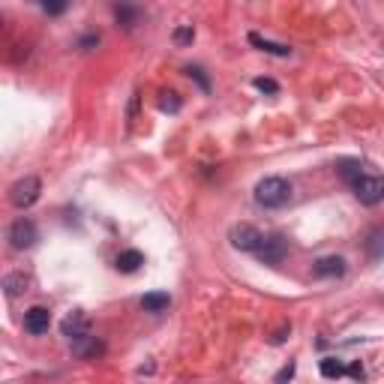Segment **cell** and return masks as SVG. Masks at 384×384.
Returning <instances> with one entry per match:
<instances>
[{"instance_id":"1","label":"cell","mask_w":384,"mask_h":384,"mask_svg":"<svg viewBox=\"0 0 384 384\" xmlns=\"http://www.w3.org/2000/svg\"><path fill=\"white\" fill-rule=\"evenodd\" d=\"M256 201L267 210H280L291 201V183L285 177H264L256 183Z\"/></svg>"},{"instance_id":"2","label":"cell","mask_w":384,"mask_h":384,"mask_svg":"<svg viewBox=\"0 0 384 384\" xmlns=\"http://www.w3.org/2000/svg\"><path fill=\"white\" fill-rule=\"evenodd\" d=\"M351 190H354V199L361 204H366V207H375V204L384 201V177L366 174V171H363V174L351 183Z\"/></svg>"},{"instance_id":"3","label":"cell","mask_w":384,"mask_h":384,"mask_svg":"<svg viewBox=\"0 0 384 384\" xmlns=\"http://www.w3.org/2000/svg\"><path fill=\"white\" fill-rule=\"evenodd\" d=\"M285 256H289V240L282 234H264L261 247L256 249V258L261 264H282Z\"/></svg>"},{"instance_id":"4","label":"cell","mask_w":384,"mask_h":384,"mask_svg":"<svg viewBox=\"0 0 384 384\" xmlns=\"http://www.w3.org/2000/svg\"><path fill=\"white\" fill-rule=\"evenodd\" d=\"M228 240H231V247L240 249V252H256L261 247V240H264V234H261L256 225L240 223V225H234L231 231H228Z\"/></svg>"},{"instance_id":"5","label":"cell","mask_w":384,"mask_h":384,"mask_svg":"<svg viewBox=\"0 0 384 384\" xmlns=\"http://www.w3.org/2000/svg\"><path fill=\"white\" fill-rule=\"evenodd\" d=\"M39 192H43V183H39V177L27 174V177H21L19 183H12L10 201L15 204V207H30V204L39 199Z\"/></svg>"},{"instance_id":"6","label":"cell","mask_w":384,"mask_h":384,"mask_svg":"<svg viewBox=\"0 0 384 384\" xmlns=\"http://www.w3.org/2000/svg\"><path fill=\"white\" fill-rule=\"evenodd\" d=\"M36 240H39V231H36L34 219H15L10 225V247L12 249H30Z\"/></svg>"},{"instance_id":"7","label":"cell","mask_w":384,"mask_h":384,"mask_svg":"<svg viewBox=\"0 0 384 384\" xmlns=\"http://www.w3.org/2000/svg\"><path fill=\"white\" fill-rule=\"evenodd\" d=\"M52 328V313H48L45 306H30L27 313H24V330L34 333V337H43Z\"/></svg>"},{"instance_id":"8","label":"cell","mask_w":384,"mask_h":384,"mask_svg":"<svg viewBox=\"0 0 384 384\" xmlns=\"http://www.w3.org/2000/svg\"><path fill=\"white\" fill-rule=\"evenodd\" d=\"M60 330H63V337H69V342L81 339V337H87V333H91V318L81 313V309H76V313H69L67 318H63Z\"/></svg>"},{"instance_id":"9","label":"cell","mask_w":384,"mask_h":384,"mask_svg":"<svg viewBox=\"0 0 384 384\" xmlns=\"http://www.w3.org/2000/svg\"><path fill=\"white\" fill-rule=\"evenodd\" d=\"M69 348H72L76 357H81V361H96V357H102V351H105V346L93 337V333H87V337H81V339H72Z\"/></svg>"},{"instance_id":"10","label":"cell","mask_w":384,"mask_h":384,"mask_svg":"<svg viewBox=\"0 0 384 384\" xmlns=\"http://www.w3.org/2000/svg\"><path fill=\"white\" fill-rule=\"evenodd\" d=\"M313 273L315 276H342V273H346V258H339V256L318 258L313 264Z\"/></svg>"},{"instance_id":"11","label":"cell","mask_w":384,"mask_h":384,"mask_svg":"<svg viewBox=\"0 0 384 384\" xmlns=\"http://www.w3.org/2000/svg\"><path fill=\"white\" fill-rule=\"evenodd\" d=\"M142 264H144V256L138 249H124L117 256V261H114V267H117L120 273H135Z\"/></svg>"},{"instance_id":"12","label":"cell","mask_w":384,"mask_h":384,"mask_svg":"<svg viewBox=\"0 0 384 384\" xmlns=\"http://www.w3.org/2000/svg\"><path fill=\"white\" fill-rule=\"evenodd\" d=\"M171 306V297L168 291H150L142 297V309L144 313H166V309Z\"/></svg>"},{"instance_id":"13","label":"cell","mask_w":384,"mask_h":384,"mask_svg":"<svg viewBox=\"0 0 384 384\" xmlns=\"http://www.w3.org/2000/svg\"><path fill=\"white\" fill-rule=\"evenodd\" d=\"M249 43L256 45V48H261V52H267V54H276V57H289V54H291L289 45L271 43V39H264V36H258V34H249Z\"/></svg>"},{"instance_id":"14","label":"cell","mask_w":384,"mask_h":384,"mask_svg":"<svg viewBox=\"0 0 384 384\" xmlns=\"http://www.w3.org/2000/svg\"><path fill=\"white\" fill-rule=\"evenodd\" d=\"M318 370H321L324 379H342V375L348 372V366L339 361V357H321V363H318Z\"/></svg>"},{"instance_id":"15","label":"cell","mask_w":384,"mask_h":384,"mask_svg":"<svg viewBox=\"0 0 384 384\" xmlns=\"http://www.w3.org/2000/svg\"><path fill=\"white\" fill-rule=\"evenodd\" d=\"M337 174H339L342 181H346V183L351 186V183L357 181V177L363 174V166H361V162H357V159H342L339 166H337Z\"/></svg>"},{"instance_id":"16","label":"cell","mask_w":384,"mask_h":384,"mask_svg":"<svg viewBox=\"0 0 384 384\" xmlns=\"http://www.w3.org/2000/svg\"><path fill=\"white\" fill-rule=\"evenodd\" d=\"M24 285H27V276H24V273H10V276H3V289H6V294H10V297L21 294Z\"/></svg>"},{"instance_id":"17","label":"cell","mask_w":384,"mask_h":384,"mask_svg":"<svg viewBox=\"0 0 384 384\" xmlns=\"http://www.w3.org/2000/svg\"><path fill=\"white\" fill-rule=\"evenodd\" d=\"M181 96H177L174 91H162L159 93V109L162 111H168V114H177V111H181Z\"/></svg>"},{"instance_id":"18","label":"cell","mask_w":384,"mask_h":384,"mask_svg":"<svg viewBox=\"0 0 384 384\" xmlns=\"http://www.w3.org/2000/svg\"><path fill=\"white\" fill-rule=\"evenodd\" d=\"M114 15H117V21L124 24L126 30H133L135 21H138V10H135V6H117V10H114Z\"/></svg>"},{"instance_id":"19","label":"cell","mask_w":384,"mask_h":384,"mask_svg":"<svg viewBox=\"0 0 384 384\" xmlns=\"http://www.w3.org/2000/svg\"><path fill=\"white\" fill-rule=\"evenodd\" d=\"M370 258L372 261H381L384 258V228L372 231V238H370Z\"/></svg>"},{"instance_id":"20","label":"cell","mask_w":384,"mask_h":384,"mask_svg":"<svg viewBox=\"0 0 384 384\" xmlns=\"http://www.w3.org/2000/svg\"><path fill=\"white\" fill-rule=\"evenodd\" d=\"M171 39H174V45H192V39H195V30H192V24H183V27H174V34H171Z\"/></svg>"},{"instance_id":"21","label":"cell","mask_w":384,"mask_h":384,"mask_svg":"<svg viewBox=\"0 0 384 384\" xmlns=\"http://www.w3.org/2000/svg\"><path fill=\"white\" fill-rule=\"evenodd\" d=\"M183 72H186V76H190V78H195V81H199V87H201L204 93H210V78L204 76V69H201V67H186Z\"/></svg>"},{"instance_id":"22","label":"cell","mask_w":384,"mask_h":384,"mask_svg":"<svg viewBox=\"0 0 384 384\" xmlns=\"http://www.w3.org/2000/svg\"><path fill=\"white\" fill-rule=\"evenodd\" d=\"M252 84H256L261 93H280V84H276L273 78H264V76H258L256 81H252Z\"/></svg>"},{"instance_id":"23","label":"cell","mask_w":384,"mask_h":384,"mask_svg":"<svg viewBox=\"0 0 384 384\" xmlns=\"http://www.w3.org/2000/svg\"><path fill=\"white\" fill-rule=\"evenodd\" d=\"M291 379H294V361L285 363L282 370L276 372V379H273V381H276V384H285V381H291Z\"/></svg>"},{"instance_id":"24","label":"cell","mask_w":384,"mask_h":384,"mask_svg":"<svg viewBox=\"0 0 384 384\" xmlns=\"http://www.w3.org/2000/svg\"><path fill=\"white\" fill-rule=\"evenodd\" d=\"M43 10H45L48 15H60V12H67V3H48V0H45Z\"/></svg>"},{"instance_id":"25","label":"cell","mask_w":384,"mask_h":384,"mask_svg":"<svg viewBox=\"0 0 384 384\" xmlns=\"http://www.w3.org/2000/svg\"><path fill=\"white\" fill-rule=\"evenodd\" d=\"M96 43H100V34H91V36L81 39L78 48H81V52H91V45H96Z\"/></svg>"},{"instance_id":"26","label":"cell","mask_w":384,"mask_h":384,"mask_svg":"<svg viewBox=\"0 0 384 384\" xmlns=\"http://www.w3.org/2000/svg\"><path fill=\"white\" fill-rule=\"evenodd\" d=\"M348 375H351V379H357V381H361V379H363V363H361V361H357V363H351V366H348Z\"/></svg>"},{"instance_id":"27","label":"cell","mask_w":384,"mask_h":384,"mask_svg":"<svg viewBox=\"0 0 384 384\" xmlns=\"http://www.w3.org/2000/svg\"><path fill=\"white\" fill-rule=\"evenodd\" d=\"M285 333H289V328H280V330H276V333H273V339H271V342H273V346H280V342L285 339Z\"/></svg>"}]
</instances>
